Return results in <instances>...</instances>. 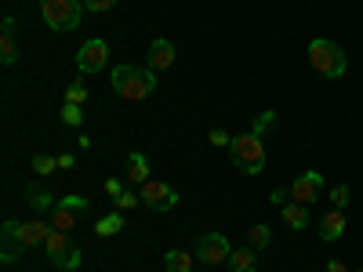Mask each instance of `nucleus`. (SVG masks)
Wrapping results in <instances>:
<instances>
[{
  "mask_svg": "<svg viewBox=\"0 0 363 272\" xmlns=\"http://www.w3.org/2000/svg\"><path fill=\"white\" fill-rule=\"evenodd\" d=\"M66 102H69V106H84V102H87V84H80V80L69 84V87H66Z\"/></svg>",
  "mask_w": 363,
  "mask_h": 272,
  "instance_id": "25",
  "label": "nucleus"
},
{
  "mask_svg": "<svg viewBox=\"0 0 363 272\" xmlns=\"http://www.w3.org/2000/svg\"><path fill=\"white\" fill-rule=\"evenodd\" d=\"M109 84H113V91L124 102H142V98H149L157 91V73L149 66L145 69H138V66H113Z\"/></svg>",
  "mask_w": 363,
  "mask_h": 272,
  "instance_id": "1",
  "label": "nucleus"
},
{
  "mask_svg": "<svg viewBox=\"0 0 363 272\" xmlns=\"http://www.w3.org/2000/svg\"><path fill=\"white\" fill-rule=\"evenodd\" d=\"M84 0H40V15L55 33H73L84 18Z\"/></svg>",
  "mask_w": 363,
  "mask_h": 272,
  "instance_id": "4",
  "label": "nucleus"
},
{
  "mask_svg": "<svg viewBox=\"0 0 363 272\" xmlns=\"http://www.w3.org/2000/svg\"><path fill=\"white\" fill-rule=\"evenodd\" d=\"M356 272H363V268H356Z\"/></svg>",
  "mask_w": 363,
  "mask_h": 272,
  "instance_id": "36",
  "label": "nucleus"
},
{
  "mask_svg": "<svg viewBox=\"0 0 363 272\" xmlns=\"http://www.w3.org/2000/svg\"><path fill=\"white\" fill-rule=\"evenodd\" d=\"M193 265H196V254H186V251H167L164 254L167 272H193Z\"/></svg>",
  "mask_w": 363,
  "mask_h": 272,
  "instance_id": "17",
  "label": "nucleus"
},
{
  "mask_svg": "<svg viewBox=\"0 0 363 272\" xmlns=\"http://www.w3.org/2000/svg\"><path fill=\"white\" fill-rule=\"evenodd\" d=\"M207 142L215 145V149H225V145H233V135H229V131H222V128H215V131L207 135Z\"/></svg>",
  "mask_w": 363,
  "mask_h": 272,
  "instance_id": "28",
  "label": "nucleus"
},
{
  "mask_svg": "<svg viewBox=\"0 0 363 272\" xmlns=\"http://www.w3.org/2000/svg\"><path fill=\"white\" fill-rule=\"evenodd\" d=\"M287 189H291V200H294V203L313 207V203L323 196V174H320V171H306V174H298Z\"/></svg>",
  "mask_w": 363,
  "mask_h": 272,
  "instance_id": "8",
  "label": "nucleus"
},
{
  "mask_svg": "<svg viewBox=\"0 0 363 272\" xmlns=\"http://www.w3.org/2000/svg\"><path fill=\"white\" fill-rule=\"evenodd\" d=\"M327 272H349L342 261H327Z\"/></svg>",
  "mask_w": 363,
  "mask_h": 272,
  "instance_id": "35",
  "label": "nucleus"
},
{
  "mask_svg": "<svg viewBox=\"0 0 363 272\" xmlns=\"http://www.w3.org/2000/svg\"><path fill=\"white\" fill-rule=\"evenodd\" d=\"M309 66H313L323 80H342V76L349 73V55L342 51L338 40L320 37V40L309 44Z\"/></svg>",
  "mask_w": 363,
  "mask_h": 272,
  "instance_id": "2",
  "label": "nucleus"
},
{
  "mask_svg": "<svg viewBox=\"0 0 363 272\" xmlns=\"http://www.w3.org/2000/svg\"><path fill=\"white\" fill-rule=\"evenodd\" d=\"M116 4H120V0H84V8L95 11V15H106V11H113Z\"/></svg>",
  "mask_w": 363,
  "mask_h": 272,
  "instance_id": "27",
  "label": "nucleus"
},
{
  "mask_svg": "<svg viewBox=\"0 0 363 272\" xmlns=\"http://www.w3.org/2000/svg\"><path fill=\"white\" fill-rule=\"evenodd\" d=\"M327 196H330V203H335V207H345L352 193H349V186H335V189H330Z\"/></svg>",
  "mask_w": 363,
  "mask_h": 272,
  "instance_id": "29",
  "label": "nucleus"
},
{
  "mask_svg": "<svg viewBox=\"0 0 363 272\" xmlns=\"http://www.w3.org/2000/svg\"><path fill=\"white\" fill-rule=\"evenodd\" d=\"M225 265H229V272H258V251L255 247H233Z\"/></svg>",
  "mask_w": 363,
  "mask_h": 272,
  "instance_id": "14",
  "label": "nucleus"
},
{
  "mask_svg": "<svg viewBox=\"0 0 363 272\" xmlns=\"http://www.w3.org/2000/svg\"><path fill=\"white\" fill-rule=\"evenodd\" d=\"M58 203H62V207H69V210H80V215H84V210L91 207V203H87V196H62Z\"/></svg>",
  "mask_w": 363,
  "mask_h": 272,
  "instance_id": "30",
  "label": "nucleus"
},
{
  "mask_svg": "<svg viewBox=\"0 0 363 272\" xmlns=\"http://www.w3.org/2000/svg\"><path fill=\"white\" fill-rule=\"evenodd\" d=\"M77 167V157L73 153H62V157H58V171H73Z\"/></svg>",
  "mask_w": 363,
  "mask_h": 272,
  "instance_id": "33",
  "label": "nucleus"
},
{
  "mask_svg": "<svg viewBox=\"0 0 363 272\" xmlns=\"http://www.w3.org/2000/svg\"><path fill=\"white\" fill-rule=\"evenodd\" d=\"M272 203H277V207H284L287 200H291V189H272V196H269Z\"/></svg>",
  "mask_w": 363,
  "mask_h": 272,
  "instance_id": "34",
  "label": "nucleus"
},
{
  "mask_svg": "<svg viewBox=\"0 0 363 272\" xmlns=\"http://www.w3.org/2000/svg\"><path fill=\"white\" fill-rule=\"evenodd\" d=\"M0 29H4V37H15V29H18V18H15V15H4V22H0Z\"/></svg>",
  "mask_w": 363,
  "mask_h": 272,
  "instance_id": "32",
  "label": "nucleus"
},
{
  "mask_svg": "<svg viewBox=\"0 0 363 272\" xmlns=\"http://www.w3.org/2000/svg\"><path fill=\"white\" fill-rule=\"evenodd\" d=\"M120 210H128V207H138L142 203V193H135V189H124V193H120L116 200H113Z\"/></svg>",
  "mask_w": 363,
  "mask_h": 272,
  "instance_id": "26",
  "label": "nucleus"
},
{
  "mask_svg": "<svg viewBox=\"0 0 363 272\" xmlns=\"http://www.w3.org/2000/svg\"><path fill=\"white\" fill-rule=\"evenodd\" d=\"M128 186H124V181H120V178H106V193H109V200H116L120 193H124Z\"/></svg>",
  "mask_w": 363,
  "mask_h": 272,
  "instance_id": "31",
  "label": "nucleus"
},
{
  "mask_svg": "<svg viewBox=\"0 0 363 272\" xmlns=\"http://www.w3.org/2000/svg\"><path fill=\"white\" fill-rule=\"evenodd\" d=\"M62 124H66V128H84V109L66 102V106H62Z\"/></svg>",
  "mask_w": 363,
  "mask_h": 272,
  "instance_id": "24",
  "label": "nucleus"
},
{
  "mask_svg": "<svg viewBox=\"0 0 363 272\" xmlns=\"http://www.w3.org/2000/svg\"><path fill=\"white\" fill-rule=\"evenodd\" d=\"M51 229H55V225H48V222H40V218H29V222H11V218H8L4 225H0V232H11L26 251H29V247H40L44 239L51 236Z\"/></svg>",
  "mask_w": 363,
  "mask_h": 272,
  "instance_id": "6",
  "label": "nucleus"
},
{
  "mask_svg": "<svg viewBox=\"0 0 363 272\" xmlns=\"http://www.w3.org/2000/svg\"><path fill=\"white\" fill-rule=\"evenodd\" d=\"M29 167H33L37 174H51V171H58V157H48V153H37L33 160H29Z\"/></svg>",
  "mask_w": 363,
  "mask_h": 272,
  "instance_id": "23",
  "label": "nucleus"
},
{
  "mask_svg": "<svg viewBox=\"0 0 363 272\" xmlns=\"http://www.w3.org/2000/svg\"><path fill=\"white\" fill-rule=\"evenodd\" d=\"M272 244V229L269 225H251V247L255 251H265Z\"/></svg>",
  "mask_w": 363,
  "mask_h": 272,
  "instance_id": "21",
  "label": "nucleus"
},
{
  "mask_svg": "<svg viewBox=\"0 0 363 272\" xmlns=\"http://www.w3.org/2000/svg\"><path fill=\"white\" fill-rule=\"evenodd\" d=\"M149 69H153V73H160V69H171L174 66V44L171 40H153V44H149Z\"/></svg>",
  "mask_w": 363,
  "mask_h": 272,
  "instance_id": "11",
  "label": "nucleus"
},
{
  "mask_svg": "<svg viewBox=\"0 0 363 272\" xmlns=\"http://www.w3.org/2000/svg\"><path fill=\"white\" fill-rule=\"evenodd\" d=\"M0 62H4V66H15V62H18L15 37H0Z\"/></svg>",
  "mask_w": 363,
  "mask_h": 272,
  "instance_id": "22",
  "label": "nucleus"
},
{
  "mask_svg": "<svg viewBox=\"0 0 363 272\" xmlns=\"http://www.w3.org/2000/svg\"><path fill=\"white\" fill-rule=\"evenodd\" d=\"M229 254H233V247L222 232H203L196 239V261L200 265H225Z\"/></svg>",
  "mask_w": 363,
  "mask_h": 272,
  "instance_id": "7",
  "label": "nucleus"
},
{
  "mask_svg": "<svg viewBox=\"0 0 363 272\" xmlns=\"http://www.w3.org/2000/svg\"><path fill=\"white\" fill-rule=\"evenodd\" d=\"M51 225H55V229H62V232L77 229V225H80V210H69V207H62V203H55V210H51Z\"/></svg>",
  "mask_w": 363,
  "mask_h": 272,
  "instance_id": "16",
  "label": "nucleus"
},
{
  "mask_svg": "<svg viewBox=\"0 0 363 272\" xmlns=\"http://www.w3.org/2000/svg\"><path fill=\"white\" fill-rule=\"evenodd\" d=\"M109 66V44L106 40H87L80 51H77V69L80 73H102Z\"/></svg>",
  "mask_w": 363,
  "mask_h": 272,
  "instance_id": "9",
  "label": "nucleus"
},
{
  "mask_svg": "<svg viewBox=\"0 0 363 272\" xmlns=\"http://www.w3.org/2000/svg\"><path fill=\"white\" fill-rule=\"evenodd\" d=\"M342 232H345V215H342V207L327 210V215L320 218V239L335 244V239H342Z\"/></svg>",
  "mask_w": 363,
  "mask_h": 272,
  "instance_id": "12",
  "label": "nucleus"
},
{
  "mask_svg": "<svg viewBox=\"0 0 363 272\" xmlns=\"http://www.w3.org/2000/svg\"><path fill=\"white\" fill-rule=\"evenodd\" d=\"M138 193H142V203L149 210H171V207H178V193L167 186V181H153V178H149Z\"/></svg>",
  "mask_w": 363,
  "mask_h": 272,
  "instance_id": "10",
  "label": "nucleus"
},
{
  "mask_svg": "<svg viewBox=\"0 0 363 272\" xmlns=\"http://www.w3.org/2000/svg\"><path fill=\"white\" fill-rule=\"evenodd\" d=\"M229 153H233V164L240 167V174H262L265 171V142H262L258 131L236 135Z\"/></svg>",
  "mask_w": 363,
  "mask_h": 272,
  "instance_id": "3",
  "label": "nucleus"
},
{
  "mask_svg": "<svg viewBox=\"0 0 363 272\" xmlns=\"http://www.w3.org/2000/svg\"><path fill=\"white\" fill-rule=\"evenodd\" d=\"M124 232V215H106L95 222V236H116Z\"/></svg>",
  "mask_w": 363,
  "mask_h": 272,
  "instance_id": "19",
  "label": "nucleus"
},
{
  "mask_svg": "<svg viewBox=\"0 0 363 272\" xmlns=\"http://www.w3.org/2000/svg\"><path fill=\"white\" fill-rule=\"evenodd\" d=\"M149 181V160L145 153H131L128 157V186H145Z\"/></svg>",
  "mask_w": 363,
  "mask_h": 272,
  "instance_id": "15",
  "label": "nucleus"
},
{
  "mask_svg": "<svg viewBox=\"0 0 363 272\" xmlns=\"http://www.w3.org/2000/svg\"><path fill=\"white\" fill-rule=\"evenodd\" d=\"M26 247L18 244V239L11 236V232H4V247H0V261L4 265H11V261H18V254H22Z\"/></svg>",
  "mask_w": 363,
  "mask_h": 272,
  "instance_id": "20",
  "label": "nucleus"
},
{
  "mask_svg": "<svg viewBox=\"0 0 363 272\" xmlns=\"http://www.w3.org/2000/svg\"><path fill=\"white\" fill-rule=\"evenodd\" d=\"M280 210H284V225H287V229H294V232L309 229V222H313V218H309V207H306V203H294V200H287V203H284Z\"/></svg>",
  "mask_w": 363,
  "mask_h": 272,
  "instance_id": "13",
  "label": "nucleus"
},
{
  "mask_svg": "<svg viewBox=\"0 0 363 272\" xmlns=\"http://www.w3.org/2000/svg\"><path fill=\"white\" fill-rule=\"evenodd\" d=\"M44 251H48V261L55 268H62V272H77L80 261H84V251L69 239V232L62 229H51V236L44 239Z\"/></svg>",
  "mask_w": 363,
  "mask_h": 272,
  "instance_id": "5",
  "label": "nucleus"
},
{
  "mask_svg": "<svg viewBox=\"0 0 363 272\" xmlns=\"http://www.w3.org/2000/svg\"><path fill=\"white\" fill-rule=\"evenodd\" d=\"M26 200H29V207H33V210H55L51 189H44V186H29L26 189Z\"/></svg>",
  "mask_w": 363,
  "mask_h": 272,
  "instance_id": "18",
  "label": "nucleus"
}]
</instances>
